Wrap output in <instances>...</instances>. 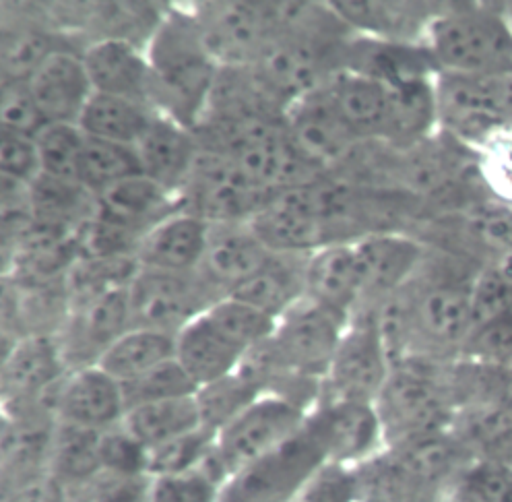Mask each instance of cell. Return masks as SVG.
<instances>
[{
	"label": "cell",
	"mask_w": 512,
	"mask_h": 502,
	"mask_svg": "<svg viewBox=\"0 0 512 502\" xmlns=\"http://www.w3.org/2000/svg\"><path fill=\"white\" fill-rule=\"evenodd\" d=\"M475 263L428 246L426 259L407 284L356 319H372L393 362L422 358L453 362L473 331Z\"/></svg>",
	"instance_id": "1"
},
{
	"label": "cell",
	"mask_w": 512,
	"mask_h": 502,
	"mask_svg": "<svg viewBox=\"0 0 512 502\" xmlns=\"http://www.w3.org/2000/svg\"><path fill=\"white\" fill-rule=\"evenodd\" d=\"M471 463L451 430L387 445L354 467L358 502H448Z\"/></svg>",
	"instance_id": "2"
},
{
	"label": "cell",
	"mask_w": 512,
	"mask_h": 502,
	"mask_svg": "<svg viewBox=\"0 0 512 502\" xmlns=\"http://www.w3.org/2000/svg\"><path fill=\"white\" fill-rule=\"evenodd\" d=\"M145 52L153 75L155 110L195 129L221 65L207 48L192 11L168 7Z\"/></svg>",
	"instance_id": "3"
},
{
	"label": "cell",
	"mask_w": 512,
	"mask_h": 502,
	"mask_svg": "<svg viewBox=\"0 0 512 502\" xmlns=\"http://www.w3.org/2000/svg\"><path fill=\"white\" fill-rule=\"evenodd\" d=\"M448 364L422 358L393 362L389 381L374 401L384 447L451 430L459 405L448 383Z\"/></svg>",
	"instance_id": "4"
},
{
	"label": "cell",
	"mask_w": 512,
	"mask_h": 502,
	"mask_svg": "<svg viewBox=\"0 0 512 502\" xmlns=\"http://www.w3.org/2000/svg\"><path fill=\"white\" fill-rule=\"evenodd\" d=\"M440 73L484 77L512 67V23L506 9L446 3L426 34Z\"/></svg>",
	"instance_id": "5"
},
{
	"label": "cell",
	"mask_w": 512,
	"mask_h": 502,
	"mask_svg": "<svg viewBox=\"0 0 512 502\" xmlns=\"http://www.w3.org/2000/svg\"><path fill=\"white\" fill-rule=\"evenodd\" d=\"M201 36L221 67H250L281 27L279 3L211 0L192 9Z\"/></svg>",
	"instance_id": "6"
},
{
	"label": "cell",
	"mask_w": 512,
	"mask_h": 502,
	"mask_svg": "<svg viewBox=\"0 0 512 502\" xmlns=\"http://www.w3.org/2000/svg\"><path fill=\"white\" fill-rule=\"evenodd\" d=\"M221 298L199 273H166L137 267L128 286L131 329L178 335Z\"/></svg>",
	"instance_id": "7"
},
{
	"label": "cell",
	"mask_w": 512,
	"mask_h": 502,
	"mask_svg": "<svg viewBox=\"0 0 512 502\" xmlns=\"http://www.w3.org/2000/svg\"><path fill=\"white\" fill-rule=\"evenodd\" d=\"M250 224L271 253L312 255L318 248L335 244L325 207L323 176L273 195Z\"/></svg>",
	"instance_id": "8"
},
{
	"label": "cell",
	"mask_w": 512,
	"mask_h": 502,
	"mask_svg": "<svg viewBox=\"0 0 512 502\" xmlns=\"http://www.w3.org/2000/svg\"><path fill=\"white\" fill-rule=\"evenodd\" d=\"M269 199L230 155L203 147L180 193L182 207L209 224L250 222Z\"/></svg>",
	"instance_id": "9"
},
{
	"label": "cell",
	"mask_w": 512,
	"mask_h": 502,
	"mask_svg": "<svg viewBox=\"0 0 512 502\" xmlns=\"http://www.w3.org/2000/svg\"><path fill=\"white\" fill-rule=\"evenodd\" d=\"M323 463L327 459L304 424L292 441L234 474L219 502H292Z\"/></svg>",
	"instance_id": "10"
},
{
	"label": "cell",
	"mask_w": 512,
	"mask_h": 502,
	"mask_svg": "<svg viewBox=\"0 0 512 502\" xmlns=\"http://www.w3.org/2000/svg\"><path fill=\"white\" fill-rule=\"evenodd\" d=\"M308 412L277 397H259L215 438V455L228 478L263 459L304 428Z\"/></svg>",
	"instance_id": "11"
},
{
	"label": "cell",
	"mask_w": 512,
	"mask_h": 502,
	"mask_svg": "<svg viewBox=\"0 0 512 502\" xmlns=\"http://www.w3.org/2000/svg\"><path fill=\"white\" fill-rule=\"evenodd\" d=\"M393 360L372 319H354L339 343L320 399L374 403L387 385Z\"/></svg>",
	"instance_id": "12"
},
{
	"label": "cell",
	"mask_w": 512,
	"mask_h": 502,
	"mask_svg": "<svg viewBox=\"0 0 512 502\" xmlns=\"http://www.w3.org/2000/svg\"><path fill=\"white\" fill-rule=\"evenodd\" d=\"M285 127L302 158L318 174H337L354 158L362 141L339 114L327 87L292 104Z\"/></svg>",
	"instance_id": "13"
},
{
	"label": "cell",
	"mask_w": 512,
	"mask_h": 502,
	"mask_svg": "<svg viewBox=\"0 0 512 502\" xmlns=\"http://www.w3.org/2000/svg\"><path fill=\"white\" fill-rule=\"evenodd\" d=\"M5 3L0 11V73L3 81H29L44 62L62 48H79L54 21L50 7Z\"/></svg>",
	"instance_id": "14"
},
{
	"label": "cell",
	"mask_w": 512,
	"mask_h": 502,
	"mask_svg": "<svg viewBox=\"0 0 512 502\" xmlns=\"http://www.w3.org/2000/svg\"><path fill=\"white\" fill-rule=\"evenodd\" d=\"M306 430L331 463L356 467L384 449V432L374 403L320 399Z\"/></svg>",
	"instance_id": "15"
},
{
	"label": "cell",
	"mask_w": 512,
	"mask_h": 502,
	"mask_svg": "<svg viewBox=\"0 0 512 502\" xmlns=\"http://www.w3.org/2000/svg\"><path fill=\"white\" fill-rule=\"evenodd\" d=\"M347 325L335 312L304 298L277 321L271 339L287 364L325 383Z\"/></svg>",
	"instance_id": "16"
},
{
	"label": "cell",
	"mask_w": 512,
	"mask_h": 502,
	"mask_svg": "<svg viewBox=\"0 0 512 502\" xmlns=\"http://www.w3.org/2000/svg\"><path fill=\"white\" fill-rule=\"evenodd\" d=\"M438 131L477 149L504 133L492 91L484 77L440 73L436 77Z\"/></svg>",
	"instance_id": "17"
},
{
	"label": "cell",
	"mask_w": 512,
	"mask_h": 502,
	"mask_svg": "<svg viewBox=\"0 0 512 502\" xmlns=\"http://www.w3.org/2000/svg\"><path fill=\"white\" fill-rule=\"evenodd\" d=\"M269 257L271 250L250 222L209 224L205 255L197 273L226 298L240 290Z\"/></svg>",
	"instance_id": "18"
},
{
	"label": "cell",
	"mask_w": 512,
	"mask_h": 502,
	"mask_svg": "<svg viewBox=\"0 0 512 502\" xmlns=\"http://www.w3.org/2000/svg\"><path fill=\"white\" fill-rule=\"evenodd\" d=\"M341 71L384 85L436 79L440 69L426 42L405 44L354 34L343 48Z\"/></svg>",
	"instance_id": "19"
},
{
	"label": "cell",
	"mask_w": 512,
	"mask_h": 502,
	"mask_svg": "<svg viewBox=\"0 0 512 502\" xmlns=\"http://www.w3.org/2000/svg\"><path fill=\"white\" fill-rule=\"evenodd\" d=\"M356 244L364 271V302L356 312L358 317L407 284L426 259L428 246L409 234H372Z\"/></svg>",
	"instance_id": "20"
},
{
	"label": "cell",
	"mask_w": 512,
	"mask_h": 502,
	"mask_svg": "<svg viewBox=\"0 0 512 502\" xmlns=\"http://www.w3.org/2000/svg\"><path fill=\"white\" fill-rule=\"evenodd\" d=\"M306 298L351 323L364 302V271L356 242H335L310 255Z\"/></svg>",
	"instance_id": "21"
},
{
	"label": "cell",
	"mask_w": 512,
	"mask_h": 502,
	"mask_svg": "<svg viewBox=\"0 0 512 502\" xmlns=\"http://www.w3.org/2000/svg\"><path fill=\"white\" fill-rule=\"evenodd\" d=\"M27 85L48 124H79L95 93L79 48L54 52Z\"/></svg>",
	"instance_id": "22"
},
{
	"label": "cell",
	"mask_w": 512,
	"mask_h": 502,
	"mask_svg": "<svg viewBox=\"0 0 512 502\" xmlns=\"http://www.w3.org/2000/svg\"><path fill=\"white\" fill-rule=\"evenodd\" d=\"M343 120L366 143L391 145L397 118V85L341 71L327 85Z\"/></svg>",
	"instance_id": "23"
},
{
	"label": "cell",
	"mask_w": 512,
	"mask_h": 502,
	"mask_svg": "<svg viewBox=\"0 0 512 502\" xmlns=\"http://www.w3.org/2000/svg\"><path fill=\"white\" fill-rule=\"evenodd\" d=\"M126 416L122 385L100 366L71 370L56 399V418L89 430H108Z\"/></svg>",
	"instance_id": "24"
},
{
	"label": "cell",
	"mask_w": 512,
	"mask_h": 502,
	"mask_svg": "<svg viewBox=\"0 0 512 502\" xmlns=\"http://www.w3.org/2000/svg\"><path fill=\"white\" fill-rule=\"evenodd\" d=\"M95 93L153 106V75L145 48L122 40H100L83 48Z\"/></svg>",
	"instance_id": "25"
},
{
	"label": "cell",
	"mask_w": 512,
	"mask_h": 502,
	"mask_svg": "<svg viewBox=\"0 0 512 502\" xmlns=\"http://www.w3.org/2000/svg\"><path fill=\"white\" fill-rule=\"evenodd\" d=\"M209 222L180 207L155 224L139 242L135 261L143 269L197 273L205 255Z\"/></svg>",
	"instance_id": "26"
},
{
	"label": "cell",
	"mask_w": 512,
	"mask_h": 502,
	"mask_svg": "<svg viewBox=\"0 0 512 502\" xmlns=\"http://www.w3.org/2000/svg\"><path fill=\"white\" fill-rule=\"evenodd\" d=\"M337 15L360 36L418 44L426 42L428 27L446 3H378V0H341L331 3Z\"/></svg>",
	"instance_id": "27"
},
{
	"label": "cell",
	"mask_w": 512,
	"mask_h": 502,
	"mask_svg": "<svg viewBox=\"0 0 512 502\" xmlns=\"http://www.w3.org/2000/svg\"><path fill=\"white\" fill-rule=\"evenodd\" d=\"M135 149L143 176L180 197L201 147L195 131L166 114H157Z\"/></svg>",
	"instance_id": "28"
},
{
	"label": "cell",
	"mask_w": 512,
	"mask_h": 502,
	"mask_svg": "<svg viewBox=\"0 0 512 502\" xmlns=\"http://www.w3.org/2000/svg\"><path fill=\"white\" fill-rule=\"evenodd\" d=\"M182 207L180 197L155 184L147 176L126 178L98 197V213L110 222L143 236Z\"/></svg>",
	"instance_id": "29"
},
{
	"label": "cell",
	"mask_w": 512,
	"mask_h": 502,
	"mask_svg": "<svg viewBox=\"0 0 512 502\" xmlns=\"http://www.w3.org/2000/svg\"><path fill=\"white\" fill-rule=\"evenodd\" d=\"M58 422L3 416L0 482L3 488L50 472V451Z\"/></svg>",
	"instance_id": "30"
},
{
	"label": "cell",
	"mask_w": 512,
	"mask_h": 502,
	"mask_svg": "<svg viewBox=\"0 0 512 502\" xmlns=\"http://www.w3.org/2000/svg\"><path fill=\"white\" fill-rule=\"evenodd\" d=\"M308 259L310 255L271 253L267 263L232 296L279 321L287 310L306 298Z\"/></svg>",
	"instance_id": "31"
},
{
	"label": "cell",
	"mask_w": 512,
	"mask_h": 502,
	"mask_svg": "<svg viewBox=\"0 0 512 502\" xmlns=\"http://www.w3.org/2000/svg\"><path fill=\"white\" fill-rule=\"evenodd\" d=\"M242 356L213 329L205 315L176 335V360L197 387L236 372Z\"/></svg>",
	"instance_id": "32"
},
{
	"label": "cell",
	"mask_w": 512,
	"mask_h": 502,
	"mask_svg": "<svg viewBox=\"0 0 512 502\" xmlns=\"http://www.w3.org/2000/svg\"><path fill=\"white\" fill-rule=\"evenodd\" d=\"M157 114L141 102L93 93L79 120V129L91 139L137 147Z\"/></svg>",
	"instance_id": "33"
},
{
	"label": "cell",
	"mask_w": 512,
	"mask_h": 502,
	"mask_svg": "<svg viewBox=\"0 0 512 502\" xmlns=\"http://www.w3.org/2000/svg\"><path fill=\"white\" fill-rule=\"evenodd\" d=\"M451 432L469 451L473 461L512 467V412L496 405L461 407Z\"/></svg>",
	"instance_id": "34"
},
{
	"label": "cell",
	"mask_w": 512,
	"mask_h": 502,
	"mask_svg": "<svg viewBox=\"0 0 512 502\" xmlns=\"http://www.w3.org/2000/svg\"><path fill=\"white\" fill-rule=\"evenodd\" d=\"M174 358L176 335L133 327L110 345L98 366L124 385Z\"/></svg>",
	"instance_id": "35"
},
{
	"label": "cell",
	"mask_w": 512,
	"mask_h": 502,
	"mask_svg": "<svg viewBox=\"0 0 512 502\" xmlns=\"http://www.w3.org/2000/svg\"><path fill=\"white\" fill-rule=\"evenodd\" d=\"M122 424L139 443L147 449H155L201 428V418L195 395H190L133 407L126 412Z\"/></svg>",
	"instance_id": "36"
},
{
	"label": "cell",
	"mask_w": 512,
	"mask_h": 502,
	"mask_svg": "<svg viewBox=\"0 0 512 502\" xmlns=\"http://www.w3.org/2000/svg\"><path fill=\"white\" fill-rule=\"evenodd\" d=\"M100 436L98 430L58 422L50 451V474L69 488L100 476Z\"/></svg>",
	"instance_id": "37"
},
{
	"label": "cell",
	"mask_w": 512,
	"mask_h": 502,
	"mask_svg": "<svg viewBox=\"0 0 512 502\" xmlns=\"http://www.w3.org/2000/svg\"><path fill=\"white\" fill-rule=\"evenodd\" d=\"M448 383L459 410L467 405H496L512 412V366L459 358L448 364Z\"/></svg>",
	"instance_id": "38"
},
{
	"label": "cell",
	"mask_w": 512,
	"mask_h": 502,
	"mask_svg": "<svg viewBox=\"0 0 512 502\" xmlns=\"http://www.w3.org/2000/svg\"><path fill=\"white\" fill-rule=\"evenodd\" d=\"M141 174L143 170L135 147L91 139L85 135L79 160V182L91 195L100 197L114 184Z\"/></svg>",
	"instance_id": "39"
},
{
	"label": "cell",
	"mask_w": 512,
	"mask_h": 502,
	"mask_svg": "<svg viewBox=\"0 0 512 502\" xmlns=\"http://www.w3.org/2000/svg\"><path fill=\"white\" fill-rule=\"evenodd\" d=\"M205 317L213 329L232 343L240 354H246L273 337L277 327V319L236 296H226L215 302L205 312Z\"/></svg>",
	"instance_id": "40"
},
{
	"label": "cell",
	"mask_w": 512,
	"mask_h": 502,
	"mask_svg": "<svg viewBox=\"0 0 512 502\" xmlns=\"http://www.w3.org/2000/svg\"><path fill=\"white\" fill-rule=\"evenodd\" d=\"M259 397L261 393L238 370L223 376V379L203 385L195 393L201 426L217 436L223 428H228L238 416H242Z\"/></svg>",
	"instance_id": "41"
},
{
	"label": "cell",
	"mask_w": 512,
	"mask_h": 502,
	"mask_svg": "<svg viewBox=\"0 0 512 502\" xmlns=\"http://www.w3.org/2000/svg\"><path fill=\"white\" fill-rule=\"evenodd\" d=\"M228 480L226 469L221 467L213 447L199 469L153 478L149 502H219L221 488Z\"/></svg>",
	"instance_id": "42"
},
{
	"label": "cell",
	"mask_w": 512,
	"mask_h": 502,
	"mask_svg": "<svg viewBox=\"0 0 512 502\" xmlns=\"http://www.w3.org/2000/svg\"><path fill=\"white\" fill-rule=\"evenodd\" d=\"M36 143L42 160V174L79 182V160L85 145V133L79 129V124H46L36 137Z\"/></svg>",
	"instance_id": "43"
},
{
	"label": "cell",
	"mask_w": 512,
	"mask_h": 502,
	"mask_svg": "<svg viewBox=\"0 0 512 502\" xmlns=\"http://www.w3.org/2000/svg\"><path fill=\"white\" fill-rule=\"evenodd\" d=\"M215 434L207 428H197L188 434H182L170 443L159 445L155 449H149L147 459V474L151 478L159 476H174V474H186L192 469H199L209 453L215 447Z\"/></svg>",
	"instance_id": "44"
},
{
	"label": "cell",
	"mask_w": 512,
	"mask_h": 502,
	"mask_svg": "<svg viewBox=\"0 0 512 502\" xmlns=\"http://www.w3.org/2000/svg\"><path fill=\"white\" fill-rule=\"evenodd\" d=\"M197 389L199 387L192 383V379L184 372L176 358L149 370L147 374L139 376V379L122 385L126 412L133 410V407L155 401L190 397L197 393Z\"/></svg>",
	"instance_id": "45"
},
{
	"label": "cell",
	"mask_w": 512,
	"mask_h": 502,
	"mask_svg": "<svg viewBox=\"0 0 512 502\" xmlns=\"http://www.w3.org/2000/svg\"><path fill=\"white\" fill-rule=\"evenodd\" d=\"M448 502H512V467L473 461Z\"/></svg>",
	"instance_id": "46"
},
{
	"label": "cell",
	"mask_w": 512,
	"mask_h": 502,
	"mask_svg": "<svg viewBox=\"0 0 512 502\" xmlns=\"http://www.w3.org/2000/svg\"><path fill=\"white\" fill-rule=\"evenodd\" d=\"M100 457L102 472L118 476H149V449L143 443H139L122 422L108 430H102Z\"/></svg>",
	"instance_id": "47"
},
{
	"label": "cell",
	"mask_w": 512,
	"mask_h": 502,
	"mask_svg": "<svg viewBox=\"0 0 512 502\" xmlns=\"http://www.w3.org/2000/svg\"><path fill=\"white\" fill-rule=\"evenodd\" d=\"M0 89H3V93H0V122H3V131L36 139L48 120L38 108L34 96H31L27 81H3Z\"/></svg>",
	"instance_id": "48"
},
{
	"label": "cell",
	"mask_w": 512,
	"mask_h": 502,
	"mask_svg": "<svg viewBox=\"0 0 512 502\" xmlns=\"http://www.w3.org/2000/svg\"><path fill=\"white\" fill-rule=\"evenodd\" d=\"M292 502H358V480L354 467L323 463L300 488Z\"/></svg>",
	"instance_id": "49"
},
{
	"label": "cell",
	"mask_w": 512,
	"mask_h": 502,
	"mask_svg": "<svg viewBox=\"0 0 512 502\" xmlns=\"http://www.w3.org/2000/svg\"><path fill=\"white\" fill-rule=\"evenodd\" d=\"M461 358L512 366V315L477 325L465 343Z\"/></svg>",
	"instance_id": "50"
},
{
	"label": "cell",
	"mask_w": 512,
	"mask_h": 502,
	"mask_svg": "<svg viewBox=\"0 0 512 502\" xmlns=\"http://www.w3.org/2000/svg\"><path fill=\"white\" fill-rule=\"evenodd\" d=\"M0 172L3 178L31 186L42 176V160L34 137L0 133Z\"/></svg>",
	"instance_id": "51"
},
{
	"label": "cell",
	"mask_w": 512,
	"mask_h": 502,
	"mask_svg": "<svg viewBox=\"0 0 512 502\" xmlns=\"http://www.w3.org/2000/svg\"><path fill=\"white\" fill-rule=\"evenodd\" d=\"M482 164L492 195L512 205V137H498L486 145Z\"/></svg>",
	"instance_id": "52"
},
{
	"label": "cell",
	"mask_w": 512,
	"mask_h": 502,
	"mask_svg": "<svg viewBox=\"0 0 512 502\" xmlns=\"http://www.w3.org/2000/svg\"><path fill=\"white\" fill-rule=\"evenodd\" d=\"M3 502H71V488L48 472L3 488Z\"/></svg>",
	"instance_id": "53"
},
{
	"label": "cell",
	"mask_w": 512,
	"mask_h": 502,
	"mask_svg": "<svg viewBox=\"0 0 512 502\" xmlns=\"http://www.w3.org/2000/svg\"><path fill=\"white\" fill-rule=\"evenodd\" d=\"M494 106L500 114L504 133H512V67L494 75H486Z\"/></svg>",
	"instance_id": "54"
},
{
	"label": "cell",
	"mask_w": 512,
	"mask_h": 502,
	"mask_svg": "<svg viewBox=\"0 0 512 502\" xmlns=\"http://www.w3.org/2000/svg\"><path fill=\"white\" fill-rule=\"evenodd\" d=\"M504 9H506V15H508V19H510V23H512V3H506Z\"/></svg>",
	"instance_id": "55"
}]
</instances>
